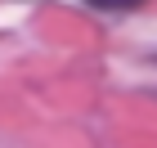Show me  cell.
<instances>
[{
	"instance_id": "cell-1",
	"label": "cell",
	"mask_w": 157,
	"mask_h": 148,
	"mask_svg": "<svg viewBox=\"0 0 157 148\" xmlns=\"http://www.w3.org/2000/svg\"><path fill=\"white\" fill-rule=\"evenodd\" d=\"M85 5H94V9H135L144 0H85Z\"/></svg>"
}]
</instances>
